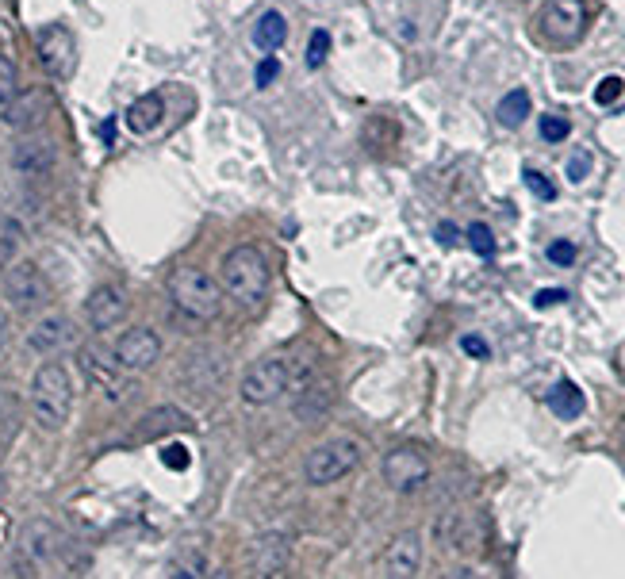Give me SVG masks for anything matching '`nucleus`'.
<instances>
[{
  "label": "nucleus",
  "instance_id": "1",
  "mask_svg": "<svg viewBox=\"0 0 625 579\" xmlns=\"http://www.w3.org/2000/svg\"><path fill=\"white\" fill-rule=\"evenodd\" d=\"M319 376L315 357L307 353H284V357H261L238 380V395L250 407H273L284 395H300Z\"/></svg>",
  "mask_w": 625,
  "mask_h": 579
},
{
  "label": "nucleus",
  "instance_id": "2",
  "mask_svg": "<svg viewBox=\"0 0 625 579\" xmlns=\"http://www.w3.org/2000/svg\"><path fill=\"white\" fill-rule=\"evenodd\" d=\"M73 395L77 388H73L66 365H58V361L39 365V372L31 376V418L39 422V430H47V434L66 430L73 415Z\"/></svg>",
  "mask_w": 625,
  "mask_h": 579
},
{
  "label": "nucleus",
  "instance_id": "3",
  "mask_svg": "<svg viewBox=\"0 0 625 579\" xmlns=\"http://www.w3.org/2000/svg\"><path fill=\"white\" fill-rule=\"evenodd\" d=\"M219 288L242 307H257L269 296V257L257 246H234L219 261Z\"/></svg>",
  "mask_w": 625,
  "mask_h": 579
},
{
  "label": "nucleus",
  "instance_id": "4",
  "mask_svg": "<svg viewBox=\"0 0 625 579\" xmlns=\"http://www.w3.org/2000/svg\"><path fill=\"white\" fill-rule=\"evenodd\" d=\"M169 300H173V307L185 315L188 323H211L223 311V288L204 269L181 265V269L169 273Z\"/></svg>",
  "mask_w": 625,
  "mask_h": 579
},
{
  "label": "nucleus",
  "instance_id": "5",
  "mask_svg": "<svg viewBox=\"0 0 625 579\" xmlns=\"http://www.w3.org/2000/svg\"><path fill=\"white\" fill-rule=\"evenodd\" d=\"M70 556V537L58 530L47 518H35L27 522L20 533V564H24V576H39L50 568H62Z\"/></svg>",
  "mask_w": 625,
  "mask_h": 579
},
{
  "label": "nucleus",
  "instance_id": "6",
  "mask_svg": "<svg viewBox=\"0 0 625 579\" xmlns=\"http://www.w3.org/2000/svg\"><path fill=\"white\" fill-rule=\"evenodd\" d=\"M357 464H361V445L349 438H334V441L315 445V449L307 453L303 476H307L311 487H330V484H338V480H346Z\"/></svg>",
  "mask_w": 625,
  "mask_h": 579
},
{
  "label": "nucleus",
  "instance_id": "7",
  "mask_svg": "<svg viewBox=\"0 0 625 579\" xmlns=\"http://www.w3.org/2000/svg\"><path fill=\"white\" fill-rule=\"evenodd\" d=\"M587 31V4L583 0H545L537 16V35L549 47H572Z\"/></svg>",
  "mask_w": 625,
  "mask_h": 579
},
{
  "label": "nucleus",
  "instance_id": "8",
  "mask_svg": "<svg viewBox=\"0 0 625 579\" xmlns=\"http://www.w3.org/2000/svg\"><path fill=\"white\" fill-rule=\"evenodd\" d=\"M0 292L16 311H39L50 303V280L35 261H12L0 273Z\"/></svg>",
  "mask_w": 625,
  "mask_h": 579
},
{
  "label": "nucleus",
  "instance_id": "9",
  "mask_svg": "<svg viewBox=\"0 0 625 579\" xmlns=\"http://www.w3.org/2000/svg\"><path fill=\"white\" fill-rule=\"evenodd\" d=\"M81 372H85V380H89L108 403H123V399H131V392H135L131 372L123 369L112 353L81 349Z\"/></svg>",
  "mask_w": 625,
  "mask_h": 579
},
{
  "label": "nucleus",
  "instance_id": "10",
  "mask_svg": "<svg viewBox=\"0 0 625 579\" xmlns=\"http://www.w3.org/2000/svg\"><path fill=\"white\" fill-rule=\"evenodd\" d=\"M35 50H39V62L54 81H66L77 66V39L66 24H47L35 31Z\"/></svg>",
  "mask_w": 625,
  "mask_h": 579
},
{
  "label": "nucleus",
  "instance_id": "11",
  "mask_svg": "<svg viewBox=\"0 0 625 579\" xmlns=\"http://www.w3.org/2000/svg\"><path fill=\"white\" fill-rule=\"evenodd\" d=\"M380 476H384V484L392 487V491L411 495V491L426 487V480H430V461H426V453L415 449V445H399V449H392L384 457Z\"/></svg>",
  "mask_w": 625,
  "mask_h": 579
},
{
  "label": "nucleus",
  "instance_id": "12",
  "mask_svg": "<svg viewBox=\"0 0 625 579\" xmlns=\"http://www.w3.org/2000/svg\"><path fill=\"white\" fill-rule=\"evenodd\" d=\"M112 357H116L123 369L131 372H146L158 365V357H162V338L150 330V326H131V330H123L116 338V346H112Z\"/></svg>",
  "mask_w": 625,
  "mask_h": 579
},
{
  "label": "nucleus",
  "instance_id": "13",
  "mask_svg": "<svg viewBox=\"0 0 625 579\" xmlns=\"http://www.w3.org/2000/svg\"><path fill=\"white\" fill-rule=\"evenodd\" d=\"M58 165V146L47 135H24L12 146V169L24 181H47Z\"/></svg>",
  "mask_w": 625,
  "mask_h": 579
},
{
  "label": "nucleus",
  "instance_id": "14",
  "mask_svg": "<svg viewBox=\"0 0 625 579\" xmlns=\"http://www.w3.org/2000/svg\"><path fill=\"white\" fill-rule=\"evenodd\" d=\"M422 568V533L403 530L388 541V549L380 553V576L388 579H411Z\"/></svg>",
  "mask_w": 625,
  "mask_h": 579
},
{
  "label": "nucleus",
  "instance_id": "15",
  "mask_svg": "<svg viewBox=\"0 0 625 579\" xmlns=\"http://www.w3.org/2000/svg\"><path fill=\"white\" fill-rule=\"evenodd\" d=\"M127 311H131L127 292H123L119 284H100L93 296L85 300V323L93 326L96 334H104V330H112V326L123 323Z\"/></svg>",
  "mask_w": 625,
  "mask_h": 579
},
{
  "label": "nucleus",
  "instance_id": "16",
  "mask_svg": "<svg viewBox=\"0 0 625 579\" xmlns=\"http://www.w3.org/2000/svg\"><path fill=\"white\" fill-rule=\"evenodd\" d=\"M288 564H292V541H288V533L273 530L254 537V545H250V572L254 576L277 579L288 572Z\"/></svg>",
  "mask_w": 625,
  "mask_h": 579
},
{
  "label": "nucleus",
  "instance_id": "17",
  "mask_svg": "<svg viewBox=\"0 0 625 579\" xmlns=\"http://www.w3.org/2000/svg\"><path fill=\"white\" fill-rule=\"evenodd\" d=\"M77 342V326L66 315H47L27 330V349L35 357H58L62 349H70Z\"/></svg>",
  "mask_w": 625,
  "mask_h": 579
},
{
  "label": "nucleus",
  "instance_id": "18",
  "mask_svg": "<svg viewBox=\"0 0 625 579\" xmlns=\"http://www.w3.org/2000/svg\"><path fill=\"white\" fill-rule=\"evenodd\" d=\"M50 112V96L43 89H24L4 104V123L16 127V131H35L43 127V119Z\"/></svg>",
  "mask_w": 625,
  "mask_h": 579
},
{
  "label": "nucleus",
  "instance_id": "19",
  "mask_svg": "<svg viewBox=\"0 0 625 579\" xmlns=\"http://www.w3.org/2000/svg\"><path fill=\"white\" fill-rule=\"evenodd\" d=\"M223 376H227V365H223V357H219L215 349H196V353L188 357L185 384L192 392H215V388L223 384Z\"/></svg>",
  "mask_w": 625,
  "mask_h": 579
},
{
  "label": "nucleus",
  "instance_id": "20",
  "mask_svg": "<svg viewBox=\"0 0 625 579\" xmlns=\"http://www.w3.org/2000/svg\"><path fill=\"white\" fill-rule=\"evenodd\" d=\"M438 537L445 549H457V553L480 549V530H476L468 510H445L438 518Z\"/></svg>",
  "mask_w": 625,
  "mask_h": 579
},
{
  "label": "nucleus",
  "instance_id": "21",
  "mask_svg": "<svg viewBox=\"0 0 625 579\" xmlns=\"http://www.w3.org/2000/svg\"><path fill=\"white\" fill-rule=\"evenodd\" d=\"M192 430V418L181 407H154L150 415H142V422L135 426V438L142 441H158L165 434H185Z\"/></svg>",
  "mask_w": 625,
  "mask_h": 579
},
{
  "label": "nucleus",
  "instance_id": "22",
  "mask_svg": "<svg viewBox=\"0 0 625 579\" xmlns=\"http://www.w3.org/2000/svg\"><path fill=\"white\" fill-rule=\"evenodd\" d=\"M162 119H165V100L158 93L139 96V100L127 108V127H131L135 135H150Z\"/></svg>",
  "mask_w": 625,
  "mask_h": 579
},
{
  "label": "nucleus",
  "instance_id": "23",
  "mask_svg": "<svg viewBox=\"0 0 625 579\" xmlns=\"http://www.w3.org/2000/svg\"><path fill=\"white\" fill-rule=\"evenodd\" d=\"M326 407H330V384L315 376V380H311V384H307V388L296 395V415H300L303 422H315V418L323 415Z\"/></svg>",
  "mask_w": 625,
  "mask_h": 579
},
{
  "label": "nucleus",
  "instance_id": "24",
  "mask_svg": "<svg viewBox=\"0 0 625 579\" xmlns=\"http://www.w3.org/2000/svg\"><path fill=\"white\" fill-rule=\"evenodd\" d=\"M288 39V20L280 12H265L261 20L254 24V43L257 50H280Z\"/></svg>",
  "mask_w": 625,
  "mask_h": 579
},
{
  "label": "nucleus",
  "instance_id": "25",
  "mask_svg": "<svg viewBox=\"0 0 625 579\" xmlns=\"http://www.w3.org/2000/svg\"><path fill=\"white\" fill-rule=\"evenodd\" d=\"M530 93L526 89H510L503 100H499V108H495V119L503 123V127H522L526 119H530Z\"/></svg>",
  "mask_w": 625,
  "mask_h": 579
},
{
  "label": "nucleus",
  "instance_id": "26",
  "mask_svg": "<svg viewBox=\"0 0 625 579\" xmlns=\"http://www.w3.org/2000/svg\"><path fill=\"white\" fill-rule=\"evenodd\" d=\"M549 407H553L556 418H579L583 415V392H579L572 380H560L553 392H549Z\"/></svg>",
  "mask_w": 625,
  "mask_h": 579
},
{
  "label": "nucleus",
  "instance_id": "27",
  "mask_svg": "<svg viewBox=\"0 0 625 579\" xmlns=\"http://www.w3.org/2000/svg\"><path fill=\"white\" fill-rule=\"evenodd\" d=\"M20 242H24V227L8 215H0V273L20 257Z\"/></svg>",
  "mask_w": 625,
  "mask_h": 579
},
{
  "label": "nucleus",
  "instance_id": "28",
  "mask_svg": "<svg viewBox=\"0 0 625 579\" xmlns=\"http://www.w3.org/2000/svg\"><path fill=\"white\" fill-rule=\"evenodd\" d=\"M399 139V127H395L392 119L376 116L365 123V146H369L372 154H384V150H392V142Z\"/></svg>",
  "mask_w": 625,
  "mask_h": 579
},
{
  "label": "nucleus",
  "instance_id": "29",
  "mask_svg": "<svg viewBox=\"0 0 625 579\" xmlns=\"http://www.w3.org/2000/svg\"><path fill=\"white\" fill-rule=\"evenodd\" d=\"M16 93H20V70H16V62L8 54H0V108Z\"/></svg>",
  "mask_w": 625,
  "mask_h": 579
},
{
  "label": "nucleus",
  "instance_id": "30",
  "mask_svg": "<svg viewBox=\"0 0 625 579\" xmlns=\"http://www.w3.org/2000/svg\"><path fill=\"white\" fill-rule=\"evenodd\" d=\"M468 246L480 257H495V250H499V246H495V234H491V227H484V223H472V227H468Z\"/></svg>",
  "mask_w": 625,
  "mask_h": 579
},
{
  "label": "nucleus",
  "instance_id": "31",
  "mask_svg": "<svg viewBox=\"0 0 625 579\" xmlns=\"http://www.w3.org/2000/svg\"><path fill=\"white\" fill-rule=\"evenodd\" d=\"M568 135H572V123L564 116H556V112L541 116V139L545 142H564Z\"/></svg>",
  "mask_w": 625,
  "mask_h": 579
},
{
  "label": "nucleus",
  "instance_id": "32",
  "mask_svg": "<svg viewBox=\"0 0 625 579\" xmlns=\"http://www.w3.org/2000/svg\"><path fill=\"white\" fill-rule=\"evenodd\" d=\"M326 54H330V35L319 27V31H311V43H307V66L319 70V66L326 62Z\"/></svg>",
  "mask_w": 625,
  "mask_h": 579
},
{
  "label": "nucleus",
  "instance_id": "33",
  "mask_svg": "<svg viewBox=\"0 0 625 579\" xmlns=\"http://www.w3.org/2000/svg\"><path fill=\"white\" fill-rule=\"evenodd\" d=\"M622 93H625V81L622 77H602L599 81V89H595V104H618L622 100Z\"/></svg>",
  "mask_w": 625,
  "mask_h": 579
},
{
  "label": "nucleus",
  "instance_id": "34",
  "mask_svg": "<svg viewBox=\"0 0 625 579\" xmlns=\"http://www.w3.org/2000/svg\"><path fill=\"white\" fill-rule=\"evenodd\" d=\"M522 181H526V188H530L533 196H541V200H556V185L545 177V173H537V169H526L522 173Z\"/></svg>",
  "mask_w": 625,
  "mask_h": 579
},
{
  "label": "nucleus",
  "instance_id": "35",
  "mask_svg": "<svg viewBox=\"0 0 625 579\" xmlns=\"http://www.w3.org/2000/svg\"><path fill=\"white\" fill-rule=\"evenodd\" d=\"M549 261L560 265V269H568V265L576 261V246H572L568 238H556V242H549Z\"/></svg>",
  "mask_w": 625,
  "mask_h": 579
},
{
  "label": "nucleus",
  "instance_id": "36",
  "mask_svg": "<svg viewBox=\"0 0 625 579\" xmlns=\"http://www.w3.org/2000/svg\"><path fill=\"white\" fill-rule=\"evenodd\" d=\"M162 464H165V468H177V472H185V468H188V449H185V445H165V449H162Z\"/></svg>",
  "mask_w": 625,
  "mask_h": 579
},
{
  "label": "nucleus",
  "instance_id": "37",
  "mask_svg": "<svg viewBox=\"0 0 625 579\" xmlns=\"http://www.w3.org/2000/svg\"><path fill=\"white\" fill-rule=\"evenodd\" d=\"M277 77H280V62H277V58H265V62L257 66V73H254L257 89H269Z\"/></svg>",
  "mask_w": 625,
  "mask_h": 579
},
{
  "label": "nucleus",
  "instance_id": "38",
  "mask_svg": "<svg viewBox=\"0 0 625 579\" xmlns=\"http://www.w3.org/2000/svg\"><path fill=\"white\" fill-rule=\"evenodd\" d=\"M461 349L468 353V357H480V361H484V357H491V346H487L480 334H464V338H461Z\"/></svg>",
  "mask_w": 625,
  "mask_h": 579
},
{
  "label": "nucleus",
  "instance_id": "39",
  "mask_svg": "<svg viewBox=\"0 0 625 579\" xmlns=\"http://www.w3.org/2000/svg\"><path fill=\"white\" fill-rule=\"evenodd\" d=\"M587 173H591V158H587V154H576V158L568 162V181L579 185V181H587Z\"/></svg>",
  "mask_w": 625,
  "mask_h": 579
},
{
  "label": "nucleus",
  "instance_id": "40",
  "mask_svg": "<svg viewBox=\"0 0 625 579\" xmlns=\"http://www.w3.org/2000/svg\"><path fill=\"white\" fill-rule=\"evenodd\" d=\"M564 300H568V292H564V288H541V292L533 296L537 307H556V303H564Z\"/></svg>",
  "mask_w": 625,
  "mask_h": 579
},
{
  "label": "nucleus",
  "instance_id": "41",
  "mask_svg": "<svg viewBox=\"0 0 625 579\" xmlns=\"http://www.w3.org/2000/svg\"><path fill=\"white\" fill-rule=\"evenodd\" d=\"M438 242H441V246H457V227H453V223H441V227H438Z\"/></svg>",
  "mask_w": 625,
  "mask_h": 579
},
{
  "label": "nucleus",
  "instance_id": "42",
  "mask_svg": "<svg viewBox=\"0 0 625 579\" xmlns=\"http://www.w3.org/2000/svg\"><path fill=\"white\" fill-rule=\"evenodd\" d=\"M4 342H8V311L0 307V349H4Z\"/></svg>",
  "mask_w": 625,
  "mask_h": 579
},
{
  "label": "nucleus",
  "instance_id": "43",
  "mask_svg": "<svg viewBox=\"0 0 625 579\" xmlns=\"http://www.w3.org/2000/svg\"><path fill=\"white\" fill-rule=\"evenodd\" d=\"M0 495H4V480H0Z\"/></svg>",
  "mask_w": 625,
  "mask_h": 579
}]
</instances>
